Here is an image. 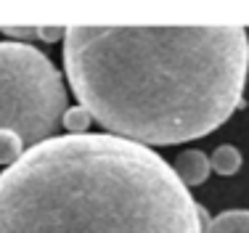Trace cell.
I'll use <instances>...</instances> for the list:
<instances>
[{"instance_id":"1","label":"cell","mask_w":249,"mask_h":233,"mask_svg":"<svg viewBox=\"0 0 249 233\" xmlns=\"http://www.w3.org/2000/svg\"><path fill=\"white\" fill-rule=\"evenodd\" d=\"M64 72L109 135L175 146L215 133L244 106V27H67Z\"/></svg>"},{"instance_id":"2","label":"cell","mask_w":249,"mask_h":233,"mask_svg":"<svg viewBox=\"0 0 249 233\" xmlns=\"http://www.w3.org/2000/svg\"><path fill=\"white\" fill-rule=\"evenodd\" d=\"M207 212L157 151L53 135L0 172V233H204Z\"/></svg>"},{"instance_id":"3","label":"cell","mask_w":249,"mask_h":233,"mask_svg":"<svg viewBox=\"0 0 249 233\" xmlns=\"http://www.w3.org/2000/svg\"><path fill=\"white\" fill-rule=\"evenodd\" d=\"M69 109L61 72L40 48L0 40V133L27 148L53 138Z\"/></svg>"},{"instance_id":"4","label":"cell","mask_w":249,"mask_h":233,"mask_svg":"<svg viewBox=\"0 0 249 233\" xmlns=\"http://www.w3.org/2000/svg\"><path fill=\"white\" fill-rule=\"evenodd\" d=\"M175 175L180 178V183L186 188H196L210 178L212 167H210V157L199 148H188V151L178 154V159L173 162Z\"/></svg>"},{"instance_id":"5","label":"cell","mask_w":249,"mask_h":233,"mask_svg":"<svg viewBox=\"0 0 249 233\" xmlns=\"http://www.w3.org/2000/svg\"><path fill=\"white\" fill-rule=\"evenodd\" d=\"M204 233H249V210H225L204 223Z\"/></svg>"},{"instance_id":"6","label":"cell","mask_w":249,"mask_h":233,"mask_svg":"<svg viewBox=\"0 0 249 233\" xmlns=\"http://www.w3.org/2000/svg\"><path fill=\"white\" fill-rule=\"evenodd\" d=\"M210 167H212V172H217V175H223V178L236 175V172L241 170V151L236 146H231V143H223V146H217L215 151H212Z\"/></svg>"},{"instance_id":"7","label":"cell","mask_w":249,"mask_h":233,"mask_svg":"<svg viewBox=\"0 0 249 233\" xmlns=\"http://www.w3.org/2000/svg\"><path fill=\"white\" fill-rule=\"evenodd\" d=\"M90 122H93L90 111L82 109V106H69V109L64 111V119H61L67 135H82V133H88Z\"/></svg>"},{"instance_id":"8","label":"cell","mask_w":249,"mask_h":233,"mask_svg":"<svg viewBox=\"0 0 249 233\" xmlns=\"http://www.w3.org/2000/svg\"><path fill=\"white\" fill-rule=\"evenodd\" d=\"M5 37H14V43H29L37 40V27H3Z\"/></svg>"},{"instance_id":"9","label":"cell","mask_w":249,"mask_h":233,"mask_svg":"<svg viewBox=\"0 0 249 233\" xmlns=\"http://www.w3.org/2000/svg\"><path fill=\"white\" fill-rule=\"evenodd\" d=\"M64 35H67L64 27H37V37L45 40V43H56V40H61Z\"/></svg>"}]
</instances>
